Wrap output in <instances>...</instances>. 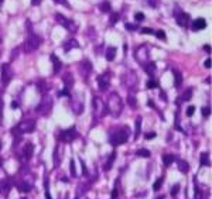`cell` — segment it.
Segmentation results:
<instances>
[{
    "instance_id": "1f68e13d",
    "label": "cell",
    "mask_w": 212,
    "mask_h": 199,
    "mask_svg": "<svg viewBox=\"0 0 212 199\" xmlns=\"http://www.w3.org/2000/svg\"><path fill=\"white\" fill-rule=\"evenodd\" d=\"M140 129H141V117L136 119V133H134V138H137L140 136Z\"/></svg>"
},
{
    "instance_id": "e0dca14e",
    "label": "cell",
    "mask_w": 212,
    "mask_h": 199,
    "mask_svg": "<svg viewBox=\"0 0 212 199\" xmlns=\"http://www.w3.org/2000/svg\"><path fill=\"white\" fill-rule=\"evenodd\" d=\"M33 153H34V145L31 143H26L24 147H23V151H21V160L23 161H28L33 157Z\"/></svg>"
},
{
    "instance_id": "7c38bea8",
    "label": "cell",
    "mask_w": 212,
    "mask_h": 199,
    "mask_svg": "<svg viewBox=\"0 0 212 199\" xmlns=\"http://www.w3.org/2000/svg\"><path fill=\"white\" fill-rule=\"evenodd\" d=\"M13 79V71L9 64H3L1 65V82L3 85H9L10 81Z\"/></svg>"
},
{
    "instance_id": "8fae6325",
    "label": "cell",
    "mask_w": 212,
    "mask_h": 199,
    "mask_svg": "<svg viewBox=\"0 0 212 199\" xmlns=\"http://www.w3.org/2000/svg\"><path fill=\"white\" fill-rule=\"evenodd\" d=\"M110 78H112L110 72H105L100 76H98V85H99L100 92H106L107 88L110 86Z\"/></svg>"
},
{
    "instance_id": "f5cc1de1",
    "label": "cell",
    "mask_w": 212,
    "mask_h": 199,
    "mask_svg": "<svg viewBox=\"0 0 212 199\" xmlns=\"http://www.w3.org/2000/svg\"><path fill=\"white\" fill-rule=\"evenodd\" d=\"M116 196H117V188H115L113 193H112V198H116Z\"/></svg>"
},
{
    "instance_id": "e575fe53",
    "label": "cell",
    "mask_w": 212,
    "mask_h": 199,
    "mask_svg": "<svg viewBox=\"0 0 212 199\" xmlns=\"http://www.w3.org/2000/svg\"><path fill=\"white\" fill-rule=\"evenodd\" d=\"M159 86V82L157 81H154V79H150L147 82V88L148 89H154V88H157Z\"/></svg>"
},
{
    "instance_id": "ffe728a7",
    "label": "cell",
    "mask_w": 212,
    "mask_h": 199,
    "mask_svg": "<svg viewBox=\"0 0 212 199\" xmlns=\"http://www.w3.org/2000/svg\"><path fill=\"white\" fill-rule=\"evenodd\" d=\"M64 83H65V90L69 92V89L74 86V76H72V74H67L64 76Z\"/></svg>"
},
{
    "instance_id": "ba28073f",
    "label": "cell",
    "mask_w": 212,
    "mask_h": 199,
    "mask_svg": "<svg viewBox=\"0 0 212 199\" xmlns=\"http://www.w3.org/2000/svg\"><path fill=\"white\" fill-rule=\"evenodd\" d=\"M134 58H136V61L139 64H141L144 66L148 62V48L146 45H140L136 50V52H134Z\"/></svg>"
},
{
    "instance_id": "7bdbcfd3",
    "label": "cell",
    "mask_w": 212,
    "mask_h": 199,
    "mask_svg": "<svg viewBox=\"0 0 212 199\" xmlns=\"http://www.w3.org/2000/svg\"><path fill=\"white\" fill-rule=\"evenodd\" d=\"M154 35H156V37H159V38H161V40H166V34H164V31H161V30L156 31Z\"/></svg>"
},
{
    "instance_id": "277c9868",
    "label": "cell",
    "mask_w": 212,
    "mask_h": 199,
    "mask_svg": "<svg viewBox=\"0 0 212 199\" xmlns=\"http://www.w3.org/2000/svg\"><path fill=\"white\" fill-rule=\"evenodd\" d=\"M53 105H54V100L51 96H44L40 102V105L37 106V112H38V114H41V116H48L51 110H53Z\"/></svg>"
},
{
    "instance_id": "db71d44e",
    "label": "cell",
    "mask_w": 212,
    "mask_h": 199,
    "mask_svg": "<svg viewBox=\"0 0 212 199\" xmlns=\"http://www.w3.org/2000/svg\"><path fill=\"white\" fill-rule=\"evenodd\" d=\"M204 50H205L206 52H209V51H211V48H209V45H204Z\"/></svg>"
},
{
    "instance_id": "7a4b0ae2",
    "label": "cell",
    "mask_w": 212,
    "mask_h": 199,
    "mask_svg": "<svg viewBox=\"0 0 212 199\" xmlns=\"http://www.w3.org/2000/svg\"><path fill=\"white\" fill-rule=\"evenodd\" d=\"M129 134H130V129L127 126H123L120 129H117L110 134V138L109 141L112 145H120V144L126 143L127 138H129Z\"/></svg>"
},
{
    "instance_id": "60d3db41",
    "label": "cell",
    "mask_w": 212,
    "mask_h": 199,
    "mask_svg": "<svg viewBox=\"0 0 212 199\" xmlns=\"http://www.w3.org/2000/svg\"><path fill=\"white\" fill-rule=\"evenodd\" d=\"M202 116H204V117H208V116H209V114H211V109H209V107H202Z\"/></svg>"
},
{
    "instance_id": "836d02e7",
    "label": "cell",
    "mask_w": 212,
    "mask_h": 199,
    "mask_svg": "<svg viewBox=\"0 0 212 199\" xmlns=\"http://www.w3.org/2000/svg\"><path fill=\"white\" fill-rule=\"evenodd\" d=\"M127 102H129V105H130L132 107H136V106H137V100H136V98H134L133 95H129V96H127Z\"/></svg>"
},
{
    "instance_id": "f907efd6",
    "label": "cell",
    "mask_w": 212,
    "mask_h": 199,
    "mask_svg": "<svg viewBox=\"0 0 212 199\" xmlns=\"http://www.w3.org/2000/svg\"><path fill=\"white\" fill-rule=\"evenodd\" d=\"M153 137H156V133H148V134H146V138H153Z\"/></svg>"
},
{
    "instance_id": "603a6c76",
    "label": "cell",
    "mask_w": 212,
    "mask_h": 199,
    "mask_svg": "<svg viewBox=\"0 0 212 199\" xmlns=\"http://www.w3.org/2000/svg\"><path fill=\"white\" fill-rule=\"evenodd\" d=\"M17 188H19V191L20 192H30L31 191V184L30 182H26V181H21L20 184L17 185Z\"/></svg>"
},
{
    "instance_id": "8992f818",
    "label": "cell",
    "mask_w": 212,
    "mask_h": 199,
    "mask_svg": "<svg viewBox=\"0 0 212 199\" xmlns=\"http://www.w3.org/2000/svg\"><path fill=\"white\" fill-rule=\"evenodd\" d=\"M41 44V38L37 35V34H30L28 35V38H27V41H26V44H24V50H26V54H30L33 51H35L38 47Z\"/></svg>"
},
{
    "instance_id": "f1b7e54d",
    "label": "cell",
    "mask_w": 212,
    "mask_h": 199,
    "mask_svg": "<svg viewBox=\"0 0 212 199\" xmlns=\"http://www.w3.org/2000/svg\"><path fill=\"white\" fill-rule=\"evenodd\" d=\"M173 161H174V155L171 154H164L163 155V163H164V165H171L173 164Z\"/></svg>"
},
{
    "instance_id": "5b68a950",
    "label": "cell",
    "mask_w": 212,
    "mask_h": 199,
    "mask_svg": "<svg viewBox=\"0 0 212 199\" xmlns=\"http://www.w3.org/2000/svg\"><path fill=\"white\" fill-rule=\"evenodd\" d=\"M34 129H35V120H33V119H26V120H23L20 122L16 127H14V133H19V134H26V133H33L34 132Z\"/></svg>"
},
{
    "instance_id": "ee69618b",
    "label": "cell",
    "mask_w": 212,
    "mask_h": 199,
    "mask_svg": "<svg viewBox=\"0 0 212 199\" xmlns=\"http://www.w3.org/2000/svg\"><path fill=\"white\" fill-rule=\"evenodd\" d=\"M134 19H136L137 21H143V20H144V14H143V13H136V14H134Z\"/></svg>"
},
{
    "instance_id": "52a82bcc",
    "label": "cell",
    "mask_w": 212,
    "mask_h": 199,
    "mask_svg": "<svg viewBox=\"0 0 212 199\" xmlns=\"http://www.w3.org/2000/svg\"><path fill=\"white\" fill-rule=\"evenodd\" d=\"M55 20L58 24H61L64 28H67V30H69L71 33H75L76 30H78V25L75 24L72 20H69V19H65L62 14H60V13H57L55 14Z\"/></svg>"
},
{
    "instance_id": "d6986e66",
    "label": "cell",
    "mask_w": 212,
    "mask_h": 199,
    "mask_svg": "<svg viewBox=\"0 0 212 199\" xmlns=\"http://www.w3.org/2000/svg\"><path fill=\"white\" fill-rule=\"evenodd\" d=\"M50 58H51V62H53L54 72H55V74H58V72L61 71V66H62V65H61V61H60V58L55 55V54H51V56H50Z\"/></svg>"
},
{
    "instance_id": "680465c9",
    "label": "cell",
    "mask_w": 212,
    "mask_h": 199,
    "mask_svg": "<svg viewBox=\"0 0 212 199\" xmlns=\"http://www.w3.org/2000/svg\"><path fill=\"white\" fill-rule=\"evenodd\" d=\"M159 199H163V198H159Z\"/></svg>"
},
{
    "instance_id": "cb8c5ba5",
    "label": "cell",
    "mask_w": 212,
    "mask_h": 199,
    "mask_svg": "<svg viewBox=\"0 0 212 199\" xmlns=\"http://www.w3.org/2000/svg\"><path fill=\"white\" fill-rule=\"evenodd\" d=\"M78 47H79V44H78L76 40H69L67 44L64 45V50H65V52H69L72 48H78Z\"/></svg>"
},
{
    "instance_id": "9f6ffc18",
    "label": "cell",
    "mask_w": 212,
    "mask_h": 199,
    "mask_svg": "<svg viewBox=\"0 0 212 199\" xmlns=\"http://www.w3.org/2000/svg\"><path fill=\"white\" fill-rule=\"evenodd\" d=\"M1 3H3V0H0V4H1Z\"/></svg>"
},
{
    "instance_id": "9a60e30c",
    "label": "cell",
    "mask_w": 212,
    "mask_h": 199,
    "mask_svg": "<svg viewBox=\"0 0 212 199\" xmlns=\"http://www.w3.org/2000/svg\"><path fill=\"white\" fill-rule=\"evenodd\" d=\"M78 69H79V74H81V76L86 79L88 75L92 72V62L91 61H88V59H84L82 62H79V66H78Z\"/></svg>"
},
{
    "instance_id": "11a10c76",
    "label": "cell",
    "mask_w": 212,
    "mask_h": 199,
    "mask_svg": "<svg viewBox=\"0 0 212 199\" xmlns=\"http://www.w3.org/2000/svg\"><path fill=\"white\" fill-rule=\"evenodd\" d=\"M45 196H47V199H51V195H50V192H48V189L45 191Z\"/></svg>"
},
{
    "instance_id": "d4e9b609",
    "label": "cell",
    "mask_w": 212,
    "mask_h": 199,
    "mask_svg": "<svg viewBox=\"0 0 212 199\" xmlns=\"http://www.w3.org/2000/svg\"><path fill=\"white\" fill-rule=\"evenodd\" d=\"M191 96H192V89H187L182 95L180 96V99H178V103H182V102H188L191 99Z\"/></svg>"
},
{
    "instance_id": "d590c367",
    "label": "cell",
    "mask_w": 212,
    "mask_h": 199,
    "mask_svg": "<svg viewBox=\"0 0 212 199\" xmlns=\"http://www.w3.org/2000/svg\"><path fill=\"white\" fill-rule=\"evenodd\" d=\"M113 160H115V153H112V155H110V157H109V160H107V163L105 164V169H106V171L110 168L112 163H113Z\"/></svg>"
},
{
    "instance_id": "30bf717a",
    "label": "cell",
    "mask_w": 212,
    "mask_h": 199,
    "mask_svg": "<svg viewBox=\"0 0 212 199\" xmlns=\"http://www.w3.org/2000/svg\"><path fill=\"white\" fill-rule=\"evenodd\" d=\"M76 137H78V132H76L75 127H71V129H68V130H64V132H61V134H60L61 143H71V141H74Z\"/></svg>"
},
{
    "instance_id": "7dc6e473",
    "label": "cell",
    "mask_w": 212,
    "mask_h": 199,
    "mask_svg": "<svg viewBox=\"0 0 212 199\" xmlns=\"http://www.w3.org/2000/svg\"><path fill=\"white\" fill-rule=\"evenodd\" d=\"M178 191H180V185H174V187H173V189H171V195H173V196H175Z\"/></svg>"
},
{
    "instance_id": "ab89813d",
    "label": "cell",
    "mask_w": 212,
    "mask_h": 199,
    "mask_svg": "<svg viewBox=\"0 0 212 199\" xmlns=\"http://www.w3.org/2000/svg\"><path fill=\"white\" fill-rule=\"evenodd\" d=\"M140 33H141V34H153V35H154L156 31H154L153 28H146V27H144V28H141V30H140Z\"/></svg>"
},
{
    "instance_id": "2e32d148",
    "label": "cell",
    "mask_w": 212,
    "mask_h": 199,
    "mask_svg": "<svg viewBox=\"0 0 212 199\" xmlns=\"http://www.w3.org/2000/svg\"><path fill=\"white\" fill-rule=\"evenodd\" d=\"M62 157H64V143H58L55 150H54V164H55V167H58L61 164Z\"/></svg>"
},
{
    "instance_id": "5bb4252c",
    "label": "cell",
    "mask_w": 212,
    "mask_h": 199,
    "mask_svg": "<svg viewBox=\"0 0 212 199\" xmlns=\"http://www.w3.org/2000/svg\"><path fill=\"white\" fill-rule=\"evenodd\" d=\"M175 17H177V24L178 25H181V27H188L191 23V17L188 13H185V11L180 10V13L178 11H175Z\"/></svg>"
},
{
    "instance_id": "c3c4849f",
    "label": "cell",
    "mask_w": 212,
    "mask_h": 199,
    "mask_svg": "<svg viewBox=\"0 0 212 199\" xmlns=\"http://www.w3.org/2000/svg\"><path fill=\"white\" fill-rule=\"evenodd\" d=\"M3 107H4V103H3V99L0 98V119L3 117Z\"/></svg>"
},
{
    "instance_id": "bcb514c9",
    "label": "cell",
    "mask_w": 212,
    "mask_h": 199,
    "mask_svg": "<svg viewBox=\"0 0 212 199\" xmlns=\"http://www.w3.org/2000/svg\"><path fill=\"white\" fill-rule=\"evenodd\" d=\"M194 112H195V107L194 106H190V107H187V116L191 117L192 114H194Z\"/></svg>"
},
{
    "instance_id": "4fadbf2b",
    "label": "cell",
    "mask_w": 212,
    "mask_h": 199,
    "mask_svg": "<svg viewBox=\"0 0 212 199\" xmlns=\"http://www.w3.org/2000/svg\"><path fill=\"white\" fill-rule=\"evenodd\" d=\"M71 107H72V112L75 114H82V112H84V99L76 95L71 100Z\"/></svg>"
},
{
    "instance_id": "6da1fadb",
    "label": "cell",
    "mask_w": 212,
    "mask_h": 199,
    "mask_svg": "<svg viewBox=\"0 0 212 199\" xmlns=\"http://www.w3.org/2000/svg\"><path fill=\"white\" fill-rule=\"evenodd\" d=\"M106 109L107 112L113 116V117H119L120 113L123 112V103H122V98L117 95L116 92H112L107 98V103H106Z\"/></svg>"
},
{
    "instance_id": "484cf974",
    "label": "cell",
    "mask_w": 212,
    "mask_h": 199,
    "mask_svg": "<svg viewBox=\"0 0 212 199\" xmlns=\"http://www.w3.org/2000/svg\"><path fill=\"white\" fill-rule=\"evenodd\" d=\"M178 169H180L182 174H187V172L190 171V165H188V163L184 161V160H180V161H178Z\"/></svg>"
},
{
    "instance_id": "6f0895ef",
    "label": "cell",
    "mask_w": 212,
    "mask_h": 199,
    "mask_svg": "<svg viewBox=\"0 0 212 199\" xmlns=\"http://www.w3.org/2000/svg\"><path fill=\"white\" fill-rule=\"evenodd\" d=\"M21 199H26V198H21Z\"/></svg>"
},
{
    "instance_id": "816d5d0a",
    "label": "cell",
    "mask_w": 212,
    "mask_h": 199,
    "mask_svg": "<svg viewBox=\"0 0 212 199\" xmlns=\"http://www.w3.org/2000/svg\"><path fill=\"white\" fill-rule=\"evenodd\" d=\"M41 3V0H31V4L33 6H38Z\"/></svg>"
},
{
    "instance_id": "681fc988",
    "label": "cell",
    "mask_w": 212,
    "mask_h": 199,
    "mask_svg": "<svg viewBox=\"0 0 212 199\" xmlns=\"http://www.w3.org/2000/svg\"><path fill=\"white\" fill-rule=\"evenodd\" d=\"M204 66H205V68H211V59H209V58H208V59H205Z\"/></svg>"
},
{
    "instance_id": "ac0fdd59",
    "label": "cell",
    "mask_w": 212,
    "mask_h": 199,
    "mask_svg": "<svg viewBox=\"0 0 212 199\" xmlns=\"http://www.w3.org/2000/svg\"><path fill=\"white\" fill-rule=\"evenodd\" d=\"M192 31H200V30H204L205 27H206V21H205V19H202V17H198V19H195L194 21H192Z\"/></svg>"
},
{
    "instance_id": "8d00e7d4",
    "label": "cell",
    "mask_w": 212,
    "mask_h": 199,
    "mask_svg": "<svg viewBox=\"0 0 212 199\" xmlns=\"http://www.w3.org/2000/svg\"><path fill=\"white\" fill-rule=\"evenodd\" d=\"M117 20H119V14L117 13H112V16H110V24L115 25L117 23Z\"/></svg>"
},
{
    "instance_id": "3957f363",
    "label": "cell",
    "mask_w": 212,
    "mask_h": 199,
    "mask_svg": "<svg viewBox=\"0 0 212 199\" xmlns=\"http://www.w3.org/2000/svg\"><path fill=\"white\" fill-rule=\"evenodd\" d=\"M107 113V109H106L105 102L102 100V98L99 96H95L94 100H92V114H94V119L95 120H99L102 119Z\"/></svg>"
},
{
    "instance_id": "74e56055",
    "label": "cell",
    "mask_w": 212,
    "mask_h": 199,
    "mask_svg": "<svg viewBox=\"0 0 212 199\" xmlns=\"http://www.w3.org/2000/svg\"><path fill=\"white\" fill-rule=\"evenodd\" d=\"M69 168H71V175H72V177H76V169H75V161L74 160H71Z\"/></svg>"
},
{
    "instance_id": "91938a15",
    "label": "cell",
    "mask_w": 212,
    "mask_h": 199,
    "mask_svg": "<svg viewBox=\"0 0 212 199\" xmlns=\"http://www.w3.org/2000/svg\"><path fill=\"white\" fill-rule=\"evenodd\" d=\"M0 55H1V54H0Z\"/></svg>"
},
{
    "instance_id": "7402d4cb",
    "label": "cell",
    "mask_w": 212,
    "mask_h": 199,
    "mask_svg": "<svg viewBox=\"0 0 212 199\" xmlns=\"http://www.w3.org/2000/svg\"><path fill=\"white\" fill-rule=\"evenodd\" d=\"M10 191V182L9 181H0V193L7 195Z\"/></svg>"
},
{
    "instance_id": "d6a6232c",
    "label": "cell",
    "mask_w": 212,
    "mask_h": 199,
    "mask_svg": "<svg viewBox=\"0 0 212 199\" xmlns=\"http://www.w3.org/2000/svg\"><path fill=\"white\" fill-rule=\"evenodd\" d=\"M137 155L139 157H143V158H148L150 157V151L146 150V148H140L137 151Z\"/></svg>"
},
{
    "instance_id": "b9f144b4",
    "label": "cell",
    "mask_w": 212,
    "mask_h": 199,
    "mask_svg": "<svg viewBox=\"0 0 212 199\" xmlns=\"http://www.w3.org/2000/svg\"><path fill=\"white\" fill-rule=\"evenodd\" d=\"M126 28L129 31H134V30H137V25L136 24H130V23H126Z\"/></svg>"
},
{
    "instance_id": "4dcf8cb0",
    "label": "cell",
    "mask_w": 212,
    "mask_h": 199,
    "mask_svg": "<svg viewBox=\"0 0 212 199\" xmlns=\"http://www.w3.org/2000/svg\"><path fill=\"white\" fill-rule=\"evenodd\" d=\"M99 9H100V11H103V13H109V11H110V3H109V1L100 3Z\"/></svg>"
},
{
    "instance_id": "4316f807",
    "label": "cell",
    "mask_w": 212,
    "mask_h": 199,
    "mask_svg": "<svg viewBox=\"0 0 212 199\" xmlns=\"http://www.w3.org/2000/svg\"><path fill=\"white\" fill-rule=\"evenodd\" d=\"M144 69H146V72H147L148 75H154L156 74V64L154 62H147L146 65H144Z\"/></svg>"
},
{
    "instance_id": "f6af8a7d",
    "label": "cell",
    "mask_w": 212,
    "mask_h": 199,
    "mask_svg": "<svg viewBox=\"0 0 212 199\" xmlns=\"http://www.w3.org/2000/svg\"><path fill=\"white\" fill-rule=\"evenodd\" d=\"M54 1H55V3H60V4H64L67 9H71V7H69V3H68L67 0H54Z\"/></svg>"
},
{
    "instance_id": "44dd1931",
    "label": "cell",
    "mask_w": 212,
    "mask_h": 199,
    "mask_svg": "<svg viewBox=\"0 0 212 199\" xmlns=\"http://www.w3.org/2000/svg\"><path fill=\"white\" fill-rule=\"evenodd\" d=\"M115 56H116V47H109L106 50V59L109 62H112L115 59Z\"/></svg>"
},
{
    "instance_id": "83f0119b",
    "label": "cell",
    "mask_w": 212,
    "mask_h": 199,
    "mask_svg": "<svg viewBox=\"0 0 212 199\" xmlns=\"http://www.w3.org/2000/svg\"><path fill=\"white\" fill-rule=\"evenodd\" d=\"M174 85H175V88H180V85L182 83V76H181V72L178 71H174Z\"/></svg>"
},
{
    "instance_id": "f35d334b",
    "label": "cell",
    "mask_w": 212,
    "mask_h": 199,
    "mask_svg": "<svg viewBox=\"0 0 212 199\" xmlns=\"http://www.w3.org/2000/svg\"><path fill=\"white\" fill-rule=\"evenodd\" d=\"M163 181H164L163 178H160L159 181H156V182H154V185H153V189H154V191H159V189L161 188V184H163Z\"/></svg>"
},
{
    "instance_id": "9c48e42d",
    "label": "cell",
    "mask_w": 212,
    "mask_h": 199,
    "mask_svg": "<svg viewBox=\"0 0 212 199\" xmlns=\"http://www.w3.org/2000/svg\"><path fill=\"white\" fill-rule=\"evenodd\" d=\"M122 81L126 85L127 89H136V86H137V75H136L134 71H129L126 75L123 76Z\"/></svg>"
},
{
    "instance_id": "f546056e",
    "label": "cell",
    "mask_w": 212,
    "mask_h": 199,
    "mask_svg": "<svg viewBox=\"0 0 212 199\" xmlns=\"http://www.w3.org/2000/svg\"><path fill=\"white\" fill-rule=\"evenodd\" d=\"M201 165H204V167H209V155H208V153H204V154L201 155Z\"/></svg>"
}]
</instances>
